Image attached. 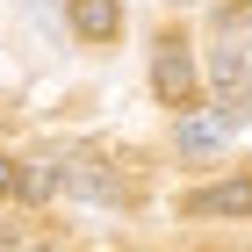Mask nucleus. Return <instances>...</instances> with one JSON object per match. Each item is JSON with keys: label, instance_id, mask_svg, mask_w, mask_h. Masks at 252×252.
I'll use <instances>...</instances> for the list:
<instances>
[{"label": "nucleus", "instance_id": "nucleus-2", "mask_svg": "<svg viewBox=\"0 0 252 252\" xmlns=\"http://www.w3.org/2000/svg\"><path fill=\"white\" fill-rule=\"evenodd\" d=\"M58 188L65 194H87V202H116L123 194V180H116V166H108V158H58Z\"/></svg>", "mask_w": 252, "mask_h": 252}, {"label": "nucleus", "instance_id": "nucleus-1", "mask_svg": "<svg viewBox=\"0 0 252 252\" xmlns=\"http://www.w3.org/2000/svg\"><path fill=\"white\" fill-rule=\"evenodd\" d=\"M152 94L166 101V108H188L194 101V51L180 36H158V51H152Z\"/></svg>", "mask_w": 252, "mask_h": 252}, {"label": "nucleus", "instance_id": "nucleus-5", "mask_svg": "<svg viewBox=\"0 0 252 252\" xmlns=\"http://www.w3.org/2000/svg\"><path fill=\"white\" fill-rule=\"evenodd\" d=\"M65 22H72V36H87V43H116L123 7H116V0H72V7H65Z\"/></svg>", "mask_w": 252, "mask_h": 252}, {"label": "nucleus", "instance_id": "nucleus-6", "mask_svg": "<svg viewBox=\"0 0 252 252\" xmlns=\"http://www.w3.org/2000/svg\"><path fill=\"white\" fill-rule=\"evenodd\" d=\"M15 194L22 202H51V194H58V158H29L15 173Z\"/></svg>", "mask_w": 252, "mask_h": 252}, {"label": "nucleus", "instance_id": "nucleus-4", "mask_svg": "<svg viewBox=\"0 0 252 252\" xmlns=\"http://www.w3.org/2000/svg\"><path fill=\"white\" fill-rule=\"evenodd\" d=\"M188 216H252V173L216 180V188H194L188 194Z\"/></svg>", "mask_w": 252, "mask_h": 252}, {"label": "nucleus", "instance_id": "nucleus-3", "mask_svg": "<svg viewBox=\"0 0 252 252\" xmlns=\"http://www.w3.org/2000/svg\"><path fill=\"white\" fill-rule=\"evenodd\" d=\"M238 123H245V108H209V116H180V130H173V137H180V152L202 158V152H216V144H223Z\"/></svg>", "mask_w": 252, "mask_h": 252}, {"label": "nucleus", "instance_id": "nucleus-8", "mask_svg": "<svg viewBox=\"0 0 252 252\" xmlns=\"http://www.w3.org/2000/svg\"><path fill=\"white\" fill-rule=\"evenodd\" d=\"M36 252H65V245H36Z\"/></svg>", "mask_w": 252, "mask_h": 252}, {"label": "nucleus", "instance_id": "nucleus-7", "mask_svg": "<svg viewBox=\"0 0 252 252\" xmlns=\"http://www.w3.org/2000/svg\"><path fill=\"white\" fill-rule=\"evenodd\" d=\"M15 173H22L15 158H0V194H15Z\"/></svg>", "mask_w": 252, "mask_h": 252}]
</instances>
